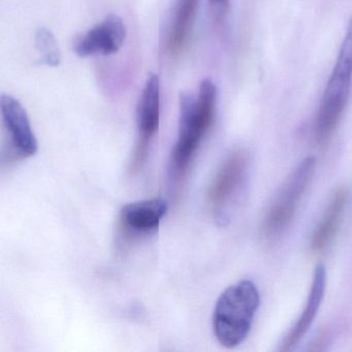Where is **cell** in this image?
Instances as JSON below:
<instances>
[{
  "label": "cell",
  "instance_id": "52a82bcc",
  "mask_svg": "<svg viewBox=\"0 0 352 352\" xmlns=\"http://www.w3.org/2000/svg\"><path fill=\"white\" fill-rule=\"evenodd\" d=\"M248 168V155L238 150L228 156L220 166L208 191L209 203L214 211L222 213L239 192Z\"/></svg>",
  "mask_w": 352,
  "mask_h": 352
},
{
  "label": "cell",
  "instance_id": "ba28073f",
  "mask_svg": "<svg viewBox=\"0 0 352 352\" xmlns=\"http://www.w3.org/2000/svg\"><path fill=\"white\" fill-rule=\"evenodd\" d=\"M126 28L119 16L110 15L104 21L88 30L75 44L78 56L116 54L124 44Z\"/></svg>",
  "mask_w": 352,
  "mask_h": 352
},
{
  "label": "cell",
  "instance_id": "8992f818",
  "mask_svg": "<svg viewBox=\"0 0 352 352\" xmlns=\"http://www.w3.org/2000/svg\"><path fill=\"white\" fill-rule=\"evenodd\" d=\"M160 82L155 74H150L137 107L138 142L133 168L138 170L148 157L150 145L160 127Z\"/></svg>",
  "mask_w": 352,
  "mask_h": 352
},
{
  "label": "cell",
  "instance_id": "8fae6325",
  "mask_svg": "<svg viewBox=\"0 0 352 352\" xmlns=\"http://www.w3.org/2000/svg\"><path fill=\"white\" fill-rule=\"evenodd\" d=\"M347 197L348 192L344 187H341L333 193L320 221L313 232L310 243L311 250L313 252H322L333 243L341 226Z\"/></svg>",
  "mask_w": 352,
  "mask_h": 352
},
{
  "label": "cell",
  "instance_id": "277c9868",
  "mask_svg": "<svg viewBox=\"0 0 352 352\" xmlns=\"http://www.w3.org/2000/svg\"><path fill=\"white\" fill-rule=\"evenodd\" d=\"M316 168V160L312 156L305 158L292 172L285 184L267 210L261 232L267 239L280 236L292 223L300 199L308 189Z\"/></svg>",
  "mask_w": 352,
  "mask_h": 352
},
{
  "label": "cell",
  "instance_id": "9c48e42d",
  "mask_svg": "<svg viewBox=\"0 0 352 352\" xmlns=\"http://www.w3.org/2000/svg\"><path fill=\"white\" fill-rule=\"evenodd\" d=\"M168 210V201L160 197L127 204L119 215L120 228L125 234L133 238L150 236L157 232Z\"/></svg>",
  "mask_w": 352,
  "mask_h": 352
},
{
  "label": "cell",
  "instance_id": "30bf717a",
  "mask_svg": "<svg viewBox=\"0 0 352 352\" xmlns=\"http://www.w3.org/2000/svg\"><path fill=\"white\" fill-rule=\"evenodd\" d=\"M325 285H327L325 267L324 265H318L315 269L314 275H313L312 285H311L304 310L296 320V324L292 327L289 333L284 338L280 351H289L308 333L309 329L318 313L321 302H322Z\"/></svg>",
  "mask_w": 352,
  "mask_h": 352
},
{
  "label": "cell",
  "instance_id": "5bb4252c",
  "mask_svg": "<svg viewBox=\"0 0 352 352\" xmlns=\"http://www.w3.org/2000/svg\"><path fill=\"white\" fill-rule=\"evenodd\" d=\"M211 5L212 15H213L214 23L220 28L226 21L228 15L230 0H209Z\"/></svg>",
  "mask_w": 352,
  "mask_h": 352
},
{
  "label": "cell",
  "instance_id": "7c38bea8",
  "mask_svg": "<svg viewBox=\"0 0 352 352\" xmlns=\"http://www.w3.org/2000/svg\"><path fill=\"white\" fill-rule=\"evenodd\" d=\"M199 0H178L168 38V50L179 56L188 46L199 11Z\"/></svg>",
  "mask_w": 352,
  "mask_h": 352
},
{
  "label": "cell",
  "instance_id": "5b68a950",
  "mask_svg": "<svg viewBox=\"0 0 352 352\" xmlns=\"http://www.w3.org/2000/svg\"><path fill=\"white\" fill-rule=\"evenodd\" d=\"M0 108L3 121L1 160L15 162L36 155L38 141L21 102L13 96L1 94Z\"/></svg>",
  "mask_w": 352,
  "mask_h": 352
},
{
  "label": "cell",
  "instance_id": "3957f363",
  "mask_svg": "<svg viewBox=\"0 0 352 352\" xmlns=\"http://www.w3.org/2000/svg\"><path fill=\"white\" fill-rule=\"evenodd\" d=\"M351 85L352 18L315 117L314 139L317 145H324L337 129L347 107Z\"/></svg>",
  "mask_w": 352,
  "mask_h": 352
},
{
  "label": "cell",
  "instance_id": "6da1fadb",
  "mask_svg": "<svg viewBox=\"0 0 352 352\" xmlns=\"http://www.w3.org/2000/svg\"><path fill=\"white\" fill-rule=\"evenodd\" d=\"M217 88L210 79L199 86L197 96L183 92L180 96L179 135L170 162V180H184L191 162L215 118Z\"/></svg>",
  "mask_w": 352,
  "mask_h": 352
},
{
  "label": "cell",
  "instance_id": "7a4b0ae2",
  "mask_svg": "<svg viewBox=\"0 0 352 352\" xmlns=\"http://www.w3.org/2000/svg\"><path fill=\"white\" fill-rule=\"evenodd\" d=\"M259 304L258 289L250 280L226 288L214 309L213 331L217 341L226 348L240 345L250 333Z\"/></svg>",
  "mask_w": 352,
  "mask_h": 352
},
{
  "label": "cell",
  "instance_id": "4fadbf2b",
  "mask_svg": "<svg viewBox=\"0 0 352 352\" xmlns=\"http://www.w3.org/2000/svg\"><path fill=\"white\" fill-rule=\"evenodd\" d=\"M38 49L44 52V60L47 65H57L59 63V55L57 53L56 45L52 34L47 30H41L36 38Z\"/></svg>",
  "mask_w": 352,
  "mask_h": 352
}]
</instances>
